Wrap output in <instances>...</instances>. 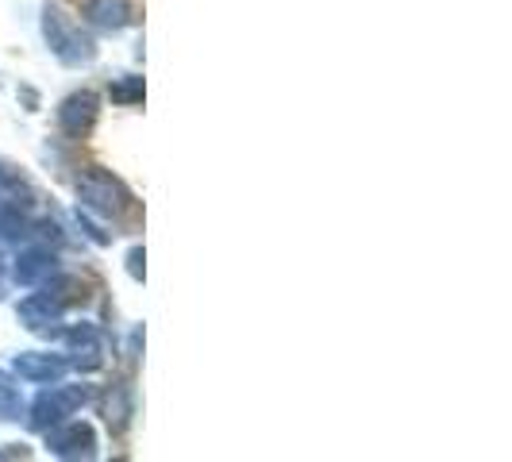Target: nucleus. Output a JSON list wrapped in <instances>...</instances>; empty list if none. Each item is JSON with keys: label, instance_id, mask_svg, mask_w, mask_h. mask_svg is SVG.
I'll list each match as a JSON object with an SVG mask.
<instances>
[{"label": "nucleus", "instance_id": "nucleus-3", "mask_svg": "<svg viewBox=\"0 0 512 462\" xmlns=\"http://www.w3.org/2000/svg\"><path fill=\"white\" fill-rule=\"evenodd\" d=\"M43 31H47V39H51L54 54L62 58V62H89L93 58V43L77 31L62 12H47V20H43Z\"/></svg>", "mask_w": 512, "mask_h": 462}, {"label": "nucleus", "instance_id": "nucleus-1", "mask_svg": "<svg viewBox=\"0 0 512 462\" xmlns=\"http://www.w3.org/2000/svg\"><path fill=\"white\" fill-rule=\"evenodd\" d=\"M85 397H89L85 385H54V389H47V393L35 401L31 424H35L39 432H47V428H54V424H62L74 409H81Z\"/></svg>", "mask_w": 512, "mask_h": 462}, {"label": "nucleus", "instance_id": "nucleus-9", "mask_svg": "<svg viewBox=\"0 0 512 462\" xmlns=\"http://www.w3.org/2000/svg\"><path fill=\"white\" fill-rule=\"evenodd\" d=\"M85 20L104 27V31H120V27H128L131 8L128 0H89L85 4Z\"/></svg>", "mask_w": 512, "mask_h": 462}, {"label": "nucleus", "instance_id": "nucleus-8", "mask_svg": "<svg viewBox=\"0 0 512 462\" xmlns=\"http://www.w3.org/2000/svg\"><path fill=\"white\" fill-rule=\"evenodd\" d=\"M16 374L27 382H58L66 374V362L58 355H16Z\"/></svg>", "mask_w": 512, "mask_h": 462}, {"label": "nucleus", "instance_id": "nucleus-2", "mask_svg": "<svg viewBox=\"0 0 512 462\" xmlns=\"http://www.w3.org/2000/svg\"><path fill=\"white\" fill-rule=\"evenodd\" d=\"M77 193H81L85 208L104 212V216H116V212H124V205H128V193L120 189V181L112 178V174H104V170H89V174H81Z\"/></svg>", "mask_w": 512, "mask_h": 462}, {"label": "nucleus", "instance_id": "nucleus-12", "mask_svg": "<svg viewBox=\"0 0 512 462\" xmlns=\"http://www.w3.org/2000/svg\"><path fill=\"white\" fill-rule=\"evenodd\" d=\"M139 97H143V77H131V81H124V85H116V89H112V101L135 104Z\"/></svg>", "mask_w": 512, "mask_h": 462}, {"label": "nucleus", "instance_id": "nucleus-7", "mask_svg": "<svg viewBox=\"0 0 512 462\" xmlns=\"http://www.w3.org/2000/svg\"><path fill=\"white\" fill-rule=\"evenodd\" d=\"M58 120H62V128L70 131V135H85V131L93 128V120H97V97L93 93L70 97V101L58 108Z\"/></svg>", "mask_w": 512, "mask_h": 462}, {"label": "nucleus", "instance_id": "nucleus-5", "mask_svg": "<svg viewBox=\"0 0 512 462\" xmlns=\"http://www.w3.org/2000/svg\"><path fill=\"white\" fill-rule=\"evenodd\" d=\"M58 316H62V301L54 297L51 289L27 297L24 305H20V320H24L27 332H51L54 324H58Z\"/></svg>", "mask_w": 512, "mask_h": 462}, {"label": "nucleus", "instance_id": "nucleus-4", "mask_svg": "<svg viewBox=\"0 0 512 462\" xmlns=\"http://www.w3.org/2000/svg\"><path fill=\"white\" fill-rule=\"evenodd\" d=\"M47 447L66 462H93L97 436H93L89 424H66V428H54L51 436H47Z\"/></svg>", "mask_w": 512, "mask_h": 462}, {"label": "nucleus", "instance_id": "nucleus-14", "mask_svg": "<svg viewBox=\"0 0 512 462\" xmlns=\"http://www.w3.org/2000/svg\"><path fill=\"white\" fill-rule=\"evenodd\" d=\"M0 462H4V459H0Z\"/></svg>", "mask_w": 512, "mask_h": 462}, {"label": "nucleus", "instance_id": "nucleus-6", "mask_svg": "<svg viewBox=\"0 0 512 462\" xmlns=\"http://www.w3.org/2000/svg\"><path fill=\"white\" fill-rule=\"evenodd\" d=\"M70 339V351H74V366L77 370H97L104 362V351H101V332L93 328V324H81L74 332L66 335Z\"/></svg>", "mask_w": 512, "mask_h": 462}, {"label": "nucleus", "instance_id": "nucleus-10", "mask_svg": "<svg viewBox=\"0 0 512 462\" xmlns=\"http://www.w3.org/2000/svg\"><path fill=\"white\" fill-rule=\"evenodd\" d=\"M54 278V255L51 251H43V247H31L24 255L16 258V282L24 285H39Z\"/></svg>", "mask_w": 512, "mask_h": 462}, {"label": "nucleus", "instance_id": "nucleus-13", "mask_svg": "<svg viewBox=\"0 0 512 462\" xmlns=\"http://www.w3.org/2000/svg\"><path fill=\"white\" fill-rule=\"evenodd\" d=\"M139 262H143V251H131V274H135V278L143 274V270H139Z\"/></svg>", "mask_w": 512, "mask_h": 462}, {"label": "nucleus", "instance_id": "nucleus-11", "mask_svg": "<svg viewBox=\"0 0 512 462\" xmlns=\"http://www.w3.org/2000/svg\"><path fill=\"white\" fill-rule=\"evenodd\" d=\"M20 412V385L0 370V420H12Z\"/></svg>", "mask_w": 512, "mask_h": 462}]
</instances>
